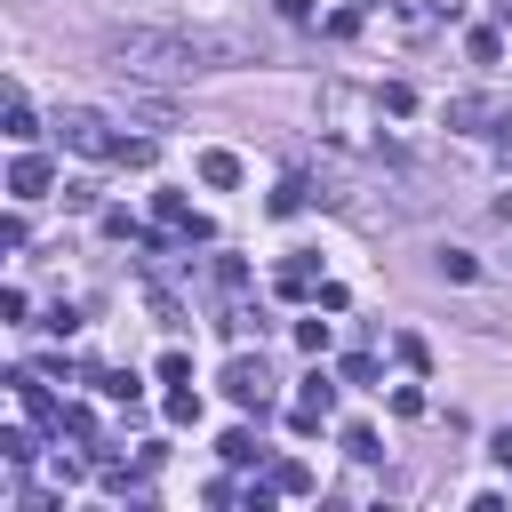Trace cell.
<instances>
[{
	"label": "cell",
	"instance_id": "20",
	"mask_svg": "<svg viewBox=\"0 0 512 512\" xmlns=\"http://www.w3.org/2000/svg\"><path fill=\"white\" fill-rule=\"evenodd\" d=\"M480 120H488L480 96H456V104H448V128H480Z\"/></svg>",
	"mask_w": 512,
	"mask_h": 512
},
{
	"label": "cell",
	"instance_id": "7",
	"mask_svg": "<svg viewBox=\"0 0 512 512\" xmlns=\"http://www.w3.org/2000/svg\"><path fill=\"white\" fill-rule=\"evenodd\" d=\"M200 184H208V192H232V184H240V152L208 144V152H200Z\"/></svg>",
	"mask_w": 512,
	"mask_h": 512
},
{
	"label": "cell",
	"instance_id": "11",
	"mask_svg": "<svg viewBox=\"0 0 512 512\" xmlns=\"http://www.w3.org/2000/svg\"><path fill=\"white\" fill-rule=\"evenodd\" d=\"M88 384H96L104 400H128V408H136V392H144V384H136L128 368H88Z\"/></svg>",
	"mask_w": 512,
	"mask_h": 512
},
{
	"label": "cell",
	"instance_id": "5",
	"mask_svg": "<svg viewBox=\"0 0 512 512\" xmlns=\"http://www.w3.org/2000/svg\"><path fill=\"white\" fill-rule=\"evenodd\" d=\"M48 184H56V168H48L40 152H16V168H8V200H48Z\"/></svg>",
	"mask_w": 512,
	"mask_h": 512
},
{
	"label": "cell",
	"instance_id": "12",
	"mask_svg": "<svg viewBox=\"0 0 512 512\" xmlns=\"http://www.w3.org/2000/svg\"><path fill=\"white\" fill-rule=\"evenodd\" d=\"M304 200H312V184H304V176H280V184H272V216H296Z\"/></svg>",
	"mask_w": 512,
	"mask_h": 512
},
{
	"label": "cell",
	"instance_id": "15",
	"mask_svg": "<svg viewBox=\"0 0 512 512\" xmlns=\"http://www.w3.org/2000/svg\"><path fill=\"white\" fill-rule=\"evenodd\" d=\"M216 448H224V464H256V456H264V448H256V432H248V424H232V432H224V440H216Z\"/></svg>",
	"mask_w": 512,
	"mask_h": 512
},
{
	"label": "cell",
	"instance_id": "23",
	"mask_svg": "<svg viewBox=\"0 0 512 512\" xmlns=\"http://www.w3.org/2000/svg\"><path fill=\"white\" fill-rule=\"evenodd\" d=\"M160 384H192V360L184 352H160Z\"/></svg>",
	"mask_w": 512,
	"mask_h": 512
},
{
	"label": "cell",
	"instance_id": "17",
	"mask_svg": "<svg viewBox=\"0 0 512 512\" xmlns=\"http://www.w3.org/2000/svg\"><path fill=\"white\" fill-rule=\"evenodd\" d=\"M344 456H352V464H376L384 448H376V432H368V424H344Z\"/></svg>",
	"mask_w": 512,
	"mask_h": 512
},
{
	"label": "cell",
	"instance_id": "6",
	"mask_svg": "<svg viewBox=\"0 0 512 512\" xmlns=\"http://www.w3.org/2000/svg\"><path fill=\"white\" fill-rule=\"evenodd\" d=\"M8 392H16V400H24V408H32L40 424H48V432H56V416H64V408H56L48 392H40V376H32V368H8Z\"/></svg>",
	"mask_w": 512,
	"mask_h": 512
},
{
	"label": "cell",
	"instance_id": "10",
	"mask_svg": "<svg viewBox=\"0 0 512 512\" xmlns=\"http://www.w3.org/2000/svg\"><path fill=\"white\" fill-rule=\"evenodd\" d=\"M272 288H280V296H288V304H304V296H320V280H312V256H288V264H280V280H272Z\"/></svg>",
	"mask_w": 512,
	"mask_h": 512
},
{
	"label": "cell",
	"instance_id": "19",
	"mask_svg": "<svg viewBox=\"0 0 512 512\" xmlns=\"http://www.w3.org/2000/svg\"><path fill=\"white\" fill-rule=\"evenodd\" d=\"M336 376H344V384H376V352H344Z\"/></svg>",
	"mask_w": 512,
	"mask_h": 512
},
{
	"label": "cell",
	"instance_id": "22",
	"mask_svg": "<svg viewBox=\"0 0 512 512\" xmlns=\"http://www.w3.org/2000/svg\"><path fill=\"white\" fill-rule=\"evenodd\" d=\"M376 104H384V112H416V88H408V80H392V88H376Z\"/></svg>",
	"mask_w": 512,
	"mask_h": 512
},
{
	"label": "cell",
	"instance_id": "14",
	"mask_svg": "<svg viewBox=\"0 0 512 512\" xmlns=\"http://www.w3.org/2000/svg\"><path fill=\"white\" fill-rule=\"evenodd\" d=\"M0 456H8V464H16V472H24V464H32V456H40V440H32V432H24V424H8V432H0Z\"/></svg>",
	"mask_w": 512,
	"mask_h": 512
},
{
	"label": "cell",
	"instance_id": "1",
	"mask_svg": "<svg viewBox=\"0 0 512 512\" xmlns=\"http://www.w3.org/2000/svg\"><path fill=\"white\" fill-rule=\"evenodd\" d=\"M104 56L128 80H192V72L264 64V48L248 32H224V24H112L104 32Z\"/></svg>",
	"mask_w": 512,
	"mask_h": 512
},
{
	"label": "cell",
	"instance_id": "9",
	"mask_svg": "<svg viewBox=\"0 0 512 512\" xmlns=\"http://www.w3.org/2000/svg\"><path fill=\"white\" fill-rule=\"evenodd\" d=\"M152 208H160V224H176L184 240H208V216H192V208H184V192H160Z\"/></svg>",
	"mask_w": 512,
	"mask_h": 512
},
{
	"label": "cell",
	"instance_id": "24",
	"mask_svg": "<svg viewBox=\"0 0 512 512\" xmlns=\"http://www.w3.org/2000/svg\"><path fill=\"white\" fill-rule=\"evenodd\" d=\"M496 464H504V480H512V432H496Z\"/></svg>",
	"mask_w": 512,
	"mask_h": 512
},
{
	"label": "cell",
	"instance_id": "18",
	"mask_svg": "<svg viewBox=\"0 0 512 512\" xmlns=\"http://www.w3.org/2000/svg\"><path fill=\"white\" fill-rule=\"evenodd\" d=\"M8 136H16V144H32V136H40V120H32V104H24V96H8Z\"/></svg>",
	"mask_w": 512,
	"mask_h": 512
},
{
	"label": "cell",
	"instance_id": "21",
	"mask_svg": "<svg viewBox=\"0 0 512 512\" xmlns=\"http://www.w3.org/2000/svg\"><path fill=\"white\" fill-rule=\"evenodd\" d=\"M464 48H472V64H496V56H504V40H496V32H488V24H480V32H472V40H464Z\"/></svg>",
	"mask_w": 512,
	"mask_h": 512
},
{
	"label": "cell",
	"instance_id": "3",
	"mask_svg": "<svg viewBox=\"0 0 512 512\" xmlns=\"http://www.w3.org/2000/svg\"><path fill=\"white\" fill-rule=\"evenodd\" d=\"M216 384H224V400H232V408H264V400H272V368H264V352L224 360V376H216Z\"/></svg>",
	"mask_w": 512,
	"mask_h": 512
},
{
	"label": "cell",
	"instance_id": "2",
	"mask_svg": "<svg viewBox=\"0 0 512 512\" xmlns=\"http://www.w3.org/2000/svg\"><path fill=\"white\" fill-rule=\"evenodd\" d=\"M56 128H64V144H72V152H88V160H120V144H128V136H112V128H104V112H80V104H72V112H56Z\"/></svg>",
	"mask_w": 512,
	"mask_h": 512
},
{
	"label": "cell",
	"instance_id": "8",
	"mask_svg": "<svg viewBox=\"0 0 512 512\" xmlns=\"http://www.w3.org/2000/svg\"><path fill=\"white\" fill-rule=\"evenodd\" d=\"M264 480H272L280 496H312V464H304V456H272V464H264Z\"/></svg>",
	"mask_w": 512,
	"mask_h": 512
},
{
	"label": "cell",
	"instance_id": "13",
	"mask_svg": "<svg viewBox=\"0 0 512 512\" xmlns=\"http://www.w3.org/2000/svg\"><path fill=\"white\" fill-rule=\"evenodd\" d=\"M440 280H456V288L480 280V256H472V248H440Z\"/></svg>",
	"mask_w": 512,
	"mask_h": 512
},
{
	"label": "cell",
	"instance_id": "26",
	"mask_svg": "<svg viewBox=\"0 0 512 512\" xmlns=\"http://www.w3.org/2000/svg\"><path fill=\"white\" fill-rule=\"evenodd\" d=\"M504 136H512V112H504Z\"/></svg>",
	"mask_w": 512,
	"mask_h": 512
},
{
	"label": "cell",
	"instance_id": "4",
	"mask_svg": "<svg viewBox=\"0 0 512 512\" xmlns=\"http://www.w3.org/2000/svg\"><path fill=\"white\" fill-rule=\"evenodd\" d=\"M336 384H344V376L312 368V376H304V392H296V408H288V432H320V424L336 416Z\"/></svg>",
	"mask_w": 512,
	"mask_h": 512
},
{
	"label": "cell",
	"instance_id": "16",
	"mask_svg": "<svg viewBox=\"0 0 512 512\" xmlns=\"http://www.w3.org/2000/svg\"><path fill=\"white\" fill-rule=\"evenodd\" d=\"M168 424H200V392L192 384H168Z\"/></svg>",
	"mask_w": 512,
	"mask_h": 512
},
{
	"label": "cell",
	"instance_id": "25",
	"mask_svg": "<svg viewBox=\"0 0 512 512\" xmlns=\"http://www.w3.org/2000/svg\"><path fill=\"white\" fill-rule=\"evenodd\" d=\"M280 16H296V24H304V16H312V0H280Z\"/></svg>",
	"mask_w": 512,
	"mask_h": 512
}]
</instances>
